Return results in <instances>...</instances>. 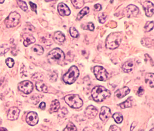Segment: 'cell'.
Listing matches in <instances>:
<instances>
[{
	"label": "cell",
	"instance_id": "cell-2",
	"mask_svg": "<svg viewBox=\"0 0 154 131\" xmlns=\"http://www.w3.org/2000/svg\"><path fill=\"white\" fill-rule=\"evenodd\" d=\"M122 34L120 32L110 34L106 40V46L107 49L114 50L120 45L122 40Z\"/></svg>",
	"mask_w": 154,
	"mask_h": 131
},
{
	"label": "cell",
	"instance_id": "cell-48",
	"mask_svg": "<svg viewBox=\"0 0 154 131\" xmlns=\"http://www.w3.org/2000/svg\"><path fill=\"white\" fill-rule=\"evenodd\" d=\"M2 122V120L1 119H0V125H1Z\"/></svg>",
	"mask_w": 154,
	"mask_h": 131
},
{
	"label": "cell",
	"instance_id": "cell-4",
	"mask_svg": "<svg viewBox=\"0 0 154 131\" xmlns=\"http://www.w3.org/2000/svg\"><path fill=\"white\" fill-rule=\"evenodd\" d=\"M80 73L78 68L75 66H72L69 69L68 71L63 75V80L66 84H73L77 80Z\"/></svg>",
	"mask_w": 154,
	"mask_h": 131
},
{
	"label": "cell",
	"instance_id": "cell-40",
	"mask_svg": "<svg viewBox=\"0 0 154 131\" xmlns=\"http://www.w3.org/2000/svg\"><path fill=\"white\" fill-rule=\"evenodd\" d=\"M144 90L143 89V87H140L137 90V94L139 96H142L143 94H144Z\"/></svg>",
	"mask_w": 154,
	"mask_h": 131
},
{
	"label": "cell",
	"instance_id": "cell-20",
	"mask_svg": "<svg viewBox=\"0 0 154 131\" xmlns=\"http://www.w3.org/2000/svg\"><path fill=\"white\" fill-rule=\"evenodd\" d=\"M154 75L153 73H147L145 75L146 84L151 88H154Z\"/></svg>",
	"mask_w": 154,
	"mask_h": 131
},
{
	"label": "cell",
	"instance_id": "cell-43",
	"mask_svg": "<svg viewBox=\"0 0 154 131\" xmlns=\"http://www.w3.org/2000/svg\"><path fill=\"white\" fill-rule=\"evenodd\" d=\"M45 107H46V104L44 102H41L39 106V108L42 110H44L45 108Z\"/></svg>",
	"mask_w": 154,
	"mask_h": 131
},
{
	"label": "cell",
	"instance_id": "cell-27",
	"mask_svg": "<svg viewBox=\"0 0 154 131\" xmlns=\"http://www.w3.org/2000/svg\"><path fill=\"white\" fill-rule=\"evenodd\" d=\"M114 120L116 123L118 124H120L122 122L123 120V117L122 114H120L119 113H115L112 116Z\"/></svg>",
	"mask_w": 154,
	"mask_h": 131
},
{
	"label": "cell",
	"instance_id": "cell-32",
	"mask_svg": "<svg viewBox=\"0 0 154 131\" xmlns=\"http://www.w3.org/2000/svg\"><path fill=\"white\" fill-rule=\"evenodd\" d=\"M70 35L73 38H77L79 37V33L75 27H71L69 29Z\"/></svg>",
	"mask_w": 154,
	"mask_h": 131
},
{
	"label": "cell",
	"instance_id": "cell-44",
	"mask_svg": "<svg viewBox=\"0 0 154 131\" xmlns=\"http://www.w3.org/2000/svg\"><path fill=\"white\" fill-rule=\"evenodd\" d=\"M83 131H94L92 128L90 127H87L86 128H84V130Z\"/></svg>",
	"mask_w": 154,
	"mask_h": 131
},
{
	"label": "cell",
	"instance_id": "cell-6",
	"mask_svg": "<svg viewBox=\"0 0 154 131\" xmlns=\"http://www.w3.org/2000/svg\"><path fill=\"white\" fill-rule=\"evenodd\" d=\"M20 16L19 14L16 12L11 13L8 17L4 21L5 25L8 28H11L16 26L19 23Z\"/></svg>",
	"mask_w": 154,
	"mask_h": 131
},
{
	"label": "cell",
	"instance_id": "cell-16",
	"mask_svg": "<svg viewBox=\"0 0 154 131\" xmlns=\"http://www.w3.org/2000/svg\"><path fill=\"white\" fill-rule=\"evenodd\" d=\"M130 92V89L127 87H124V88H121L117 90L115 92V96L119 99L124 97Z\"/></svg>",
	"mask_w": 154,
	"mask_h": 131
},
{
	"label": "cell",
	"instance_id": "cell-11",
	"mask_svg": "<svg viewBox=\"0 0 154 131\" xmlns=\"http://www.w3.org/2000/svg\"><path fill=\"white\" fill-rule=\"evenodd\" d=\"M26 122L28 125L34 126L38 123V117L36 112H30L26 117Z\"/></svg>",
	"mask_w": 154,
	"mask_h": 131
},
{
	"label": "cell",
	"instance_id": "cell-33",
	"mask_svg": "<svg viewBox=\"0 0 154 131\" xmlns=\"http://www.w3.org/2000/svg\"><path fill=\"white\" fill-rule=\"evenodd\" d=\"M153 28H154V21H153L147 22L144 26L145 30L147 32L150 31L152 30Z\"/></svg>",
	"mask_w": 154,
	"mask_h": 131
},
{
	"label": "cell",
	"instance_id": "cell-42",
	"mask_svg": "<svg viewBox=\"0 0 154 131\" xmlns=\"http://www.w3.org/2000/svg\"><path fill=\"white\" fill-rule=\"evenodd\" d=\"M137 122L136 121L133 122V123L131 124V126L130 131H133L134 128H135V127L137 126Z\"/></svg>",
	"mask_w": 154,
	"mask_h": 131
},
{
	"label": "cell",
	"instance_id": "cell-21",
	"mask_svg": "<svg viewBox=\"0 0 154 131\" xmlns=\"http://www.w3.org/2000/svg\"><path fill=\"white\" fill-rule=\"evenodd\" d=\"M60 108V104L59 101L55 100L52 101L50 108V112L51 113L57 112Z\"/></svg>",
	"mask_w": 154,
	"mask_h": 131
},
{
	"label": "cell",
	"instance_id": "cell-45",
	"mask_svg": "<svg viewBox=\"0 0 154 131\" xmlns=\"http://www.w3.org/2000/svg\"><path fill=\"white\" fill-rule=\"evenodd\" d=\"M4 82V78L0 77V87L2 85V83Z\"/></svg>",
	"mask_w": 154,
	"mask_h": 131
},
{
	"label": "cell",
	"instance_id": "cell-1",
	"mask_svg": "<svg viewBox=\"0 0 154 131\" xmlns=\"http://www.w3.org/2000/svg\"><path fill=\"white\" fill-rule=\"evenodd\" d=\"M91 95L93 99L96 102H102L111 95V93L107 89L102 86H96L92 91Z\"/></svg>",
	"mask_w": 154,
	"mask_h": 131
},
{
	"label": "cell",
	"instance_id": "cell-35",
	"mask_svg": "<svg viewBox=\"0 0 154 131\" xmlns=\"http://www.w3.org/2000/svg\"><path fill=\"white\" fill-rule=\"evenodd\" d=\"M106 17H107V16L105 15V14H104V13L100 14L99 16H98V20L100 23L103 24L104 22H105Z\"/></svg>",
	"mask_w": 154,
	"mask_h": 131
},
{
	"label": "cell",
	"instance_id": "cell-46",
	"mask_svg": "<svg viewBox=\"0 0 154 131\" xmlns=\"http://www.w3.org/2000/svg\"><path fill=\"white\" fill-rule=\"evenodd\" d=\"M0 131H8L7 129L4 127H1L0 128Z\"/></svg>",
	"mask_w": 154,
	"mask_h": 131
},
{
	"label": "cell",
	"instance_id": "cell-41",
	"mask_svg": "<svg viewBox=\"0 0 154 131\" xmlns=\"http://www.w3.org/2000/svg\"><path fill=\"white\" fill-rule=\"evenodd\" d=\"M94 9L96 11H100L102 9V7L100 4H95L94 5Z\"/></svg>",
	"mask_w": 154,
	"mask_h": 131
},
{
	"label": "cell",
	"instance_id": "cell-29",
	"mask_svg": "<svg viewBox=\"0 0 154 131\" xmlns=\"http://www.w3.org/2000/svg\"><path fill=\"white\" fill-rule=\"evenodd\" d=\"M63 131H77V128L73 123L69 122Z\"/></svg>",
	"mask_w": 154,
	"mask_h": 131
},
{
	"label": "cell",
	"instance_id": "cell-7",
	"mask_svg": "<svg viewBox=\"0 0 154 131\" xmlns=\"http://www.w3.org/2000/svg\"><path fill=\"white\" fill-rule=\"evenodd\" d=\"M94 73L96 79L99 81H105L107 80L108 73L106 70L101 66H95L94 69Z\"/></svg>",
	"mask_w": 154,
	"mask_h": 131
},
{
	"label": "cell",
	"instance_id": "cell-26",
	"mask_svg": "<svg viewBox=\"0 0 154 131\" xmlns=\"http://www.w3.org/2000/svg\"><path fill=\"white\" fill-rule=\"evenodd\" d=\"M119 106L122 109L130 107H131V98H128L125 101L122 102L121 104H119Z\"/></svg>",
	"mask_w": 154,
	"mask_h": 131
},
{
	"label": "cell",
	"instance_id": "cell-24",
	"mask_svg": "<svg viewBox=\"0 0 154 131\" xmlns=\"http://www.w3.org/2000/svg\"><path fill=\"white\" fill-rule=\"evenodd\" d=\"M32 50L33 52L39 56L43 55L44 52L43 47L39 45H35L34 46L32 47Z\"/></svg>",
	"mask_w": 154,
	"mask_h": 131
},
{
	"label": "cell",
	"instance_id": "cell-39",
	"mask_svg": "<svg viewBox=\"0 0 154 131\" xmlns=\"http://www.w3.org/2000/svg\"><path fill=\"white\" fill-rule=\"evenodd\" d=\"M109 131H121L120 128L116 126L115 125H112L110 126Z\"/></svg>",
	"mask_w": 154,
	"mask_h": 131
},
{
	"label": "cell",
	"instance_id": "cell-30",
	"mask_svg": "<svg viewBox=\"0 0 154 131\" xmlns=\"http://www.w3.org/2000/svg\"><path fill=\"white\" fill-rule=\"evenodd\" d=\"M9 50V47H8V45L3 44L0 46V56H3L5 55V53L8 51Z\"/></svg>",
	"mask_w": 154,
	"mask_h": 131
},
{
	"label": "cell",
	"instance_id": "cell-5",
	"mask_svg": "<svg viewBox=\"0 0 154 131\" xmlns=\"http://www.w3.org/2000/svg\"><path fill=\"white\" fill-rule=\"evenodd\" d=\"M65 102L73 108H79L83 105V101L77 94H69L64 98Z\"/></svg>",
	"mask_w": 154,
	"mask_h": 131
},
{
	"label": "cell",
	"instance_id": "cell-23",
	"mask_svg": "<svg viewBox=\"0 0 154 131\" xmlns=\"http://www.w3.org/2000/svg\"><path fill=\"white\" fill-rule=\"evenodd\" d=\"M89 13V8L88 7L84 8L81 11L77 14L76 20L77 21H80L85 16V15L88 14Z\"/></svg>",
	"mask_w": 154,
	"mask_h": 131
},
{
	"label": "cell",
	"instance_id": "cell-50",
	"mask_svg": "<svg viewBox=\"0 0 154 131\" xmlns=\"http://www.w3.org/2000/svg\"><path fill=\"white\" fill-rule=\"evenodd\" d=\"M143 131V130H140V131Z\"/></svg>",
	"mask_w": 154,
	"mask_h": 131
},
{
	"label": "cell",
	"instance_id": "cell-49",
	"mask_svg": "<svg viewBox=\"0 0 154 131\" xmlns=\"http://www.w3.org/2000/svg\"><path fill=\"white\" fill-rule=\"evenodd\" d=\"M149 131H154V128H152V129H151V130H150Z\"/></svg>",
	"mask_w": 154,
	"mask_h": 131
},
{
	"label": "cell",
	"instance_id": "cell-14",
	"mask_svg": "<svg viewBox=\"0 0 154 131\" xmlns=\"http://www.w3.org/2000/svg\"><path fill=\"white\" fill-rule=\"evenodd\" d=\"M98 111L97 108L94 106H88L85 109L84 113L85 116L88 118V119H94L96 117V115L98 114Z\"/></svg>",
	"mask_w": 154,
	"mask_h": 131
},
{
	"label": "cell",
	"instance_id": "cell-37",
	"mask_svg": "<svg viewBox=\"0 0 154 131\" xmlns=\"http://www.w3.org/2000/svg\"><path fill=\"white\" fill-rule=\"evenodd\" d=\"M67 113H68V111H67L66 108H63L62 109L60 110V113H59L58 115H59V117H61V118H63L66 114H67Z\"/></svg>",
	"mask_w": 154,
	"mask_h": 131
},
{
	"label": "cell",
	"instance_id": "cell-31",
	"mask_svg": "<svg viewBox=\"0 0 154 131\" xmlns=\"http://www.w3.org/2000/svg\"><path fill=\"white\" fill-rule=\"evenodd\" d=\"M17 4L19 7L24 11H26L28 9V7L25 2L22 1H17Z\"/></svg>",
	"mask_w": 154,
	"mask_h": 131
},
{
	"label": "cell",
	"instance_id": "cell-22",
	"mask_svg": "<svg viewBox=\"0 0 154 131\" xmlns=\"http://www.w3.org/2000/svg\"><path fill=\"white\" fill-rule=\"evenodd\" d=\"M36 87L37 90H38L39 92H43V93H47L48 92L47 90V87L46 85L43 82L40 81L38 82L36 84Z\"/></svg>",
	"mask_w": 154,
	"mask_h": 131
},
{
	"label": "cell",
	"instance_id": "cell-25",
	"mask_svg": "<svg viewBox=\"0 0 154 131\" xmlns=\"http://www.w3.org/2000/svg\"><path fill=\"white\" fill-rule=\"evenodd\" d=\"M82 28L84 30H89L93 31L94 29V25L93 22H88V23L83 24L82 25Z\"/></svg>",
	"mask_w": 154,
	"mask_h": 131
},
{
	"label": "cell",
	"instance_id": "cell-34",
	"mask_svg": "<svg viewBox=\"0 0 154 131\" xmlns=\"http://www.w3.org/2000/svg\"><path fill=\"white\" fill-rule=\"evenodd\" d=\"M6 63L8 68H13L14 64V60L11 58H8L6 59Z\"/></svg>",
	"mask_w": 154,
	"mask_h": 131
},
{
	"label": "cell",
	"instance_id": "cell-19",
	"mask_svg": "<svg viewBox=\"0 0 154 131\" xmlns=\"http://www.w3.org/2000/svg\"><path fill=\"white\" fill-rule=\"evenodd\" d=\"M134 66L135 65L132 61H128L123 65L122 66V69L125 73H130L133 70Z\"/></svg>",
	"mask_w": 154,
	"mask_h": 131
},
{
	"label": "cell",
	"instance_id": "cell-12",
	"mask_svg": "<svg viewBox=\"0 0 154 131\" xmlns=\"http://www.w3.org/2000/svg\"><path fill=\"white\" fill-rule=\"evenodd\" d=\"M20 110L16 107H12L10 108L7 114V118L10 120H15L19 116Z\"/></svg>",
	"mask_w": 154,
	"mask_h": 131
},
{
	"label": "cell",
	"instance_id": "cell-18",
	"mask_svg": "<svg viewBox=\"0 0 154 131\" xmlns=\"http://www.w3.org/2000/svg\"><path fill=\"white\" fill-rule=\"evenodd\" d=\"M53 39L55 43L58 44L62 43L65 40V35L63 33L60 31H57L54 34Z\"/></svg>",
	"mask_w": 154,
	"mask_h": 131
},
{
	"label": "cell",
	"instance_id": "cell-47",
	"mask_svg": "<svg viewBox=\"0 0 154 131\" xmlns=\"http://www.w3.org/2000/svg\"><path fill=\"white\" fill-rule=\"evenodd\" d=\"M4 2V0H2V1H0V3H3V2Z\"/></svg>",
	"mask_w": 154,
	"mask_h": 131
},
{
	"label": "cell",
	"instance_id": "cell-8",
	"mask_svg": "<svg viewBox=\"0 0 154 131\" xmlns=\"http://www.w3.org/2000/svg\"><path fill=\"white\" fill-rule=\"evenodd\" d=\"M18 89L24 94H28L33 91V84L29 81H23L18 84Z\"/></svg>",
	"mask_w": 154,
	"mask_h": 131
},
{
	"label": "cell",
	"instance_id": "cell-3",
	"mask_svg": "<svg viewBox=\"0 0 154 131\" xmlns=\"http://www.w3.org/2000/svg\"><path fill=\"white\" fill-rule=\"evenodd\" d=\"M48 61L51 64H60L65 59L64 52L59 48H55L51 51L47 56Z\"/></svg>",
	"mask_w": 154,
	"mask_h": 131
},
{
	"label": "cell",
	"instance_id": "cell-10",
	"mask_svg": "<svg viewBox=\"0 0 154 131\" xmlns=\"http://www.w3.org/2000/svg\"><path fill=\"white\" fill-rule=\"evenodd\" d=\"M145 14L147 17H152L154 14V4L148 1H142L141 2Z\"/></svg>",
	"mask_w": 154,
	"mask_h": 131
},
{
	"label": "cell",
	"instance_id": "cell-9",
	"mask_svg": "<svg viewBox=\"0 0 154 131\" xmlns=\"http://www.w3.org/2000/svg\"><path fill=\"white\" fill-rule=\"evenodd\" d=\"M139 10L138 7L135 5H128L124 10V14L128 18L136 17L139 14Z\"/></svg>",
	"mask_w": 154,
	"mask_h": 131
},
{
	"label": "cell",
	"instance_id": "cell-36",
	"mask_svg": "<svg viewBox=\"0 0 154 131\" xmlns=\"http://www.w3.org/2000/svg\"><path fill=\"white\" fill-rule=\"evenodd\" d=\"M57 79V75L55 72H53L50 75V81L51 82L56 81Z\"/></svg>",
	"mask_w": 154,
	"mask_h": 131
},
{
	"label": "cell",
	"instance_id": "cell-28",
	"mask_svg": "<svg viewBox=\"0 0 154 131\" xmlns=\"http://www.w3.org/2000/svg\"><path fill=\"white\" fill-rule=\"evenodd\" d=\"M71 2L73 4V6L77 9L81 8L84 4V1H73L72 0Z\"/></svg>",
	"mask_w": 154,
	"mask_h": 131
},
{
	"label": "cell",
	"instance_id": "cell-15",
	"mask_svg": "<svg viewBox=\"0 0 154 131\" xmlns=\"http://www.w3.org/2000/svg\"><path fill=\"white\" fill-rule=\"evenodd\" d=\"M57 10L60 15L62 16H68L71 13L69 8L63 2H61L58 4Z\"/></svg>",
	"mask_w": 154,
	"mask_h": 131
},
{
	"label": "cell",
	"instance_id": "cell-13",
	"mask_svg": "<svg viewBox=\"0 0 154 131\" xmlns=\"http://www.w3.org/2000/svg\"><path fill=\"white\" fill-rule=\"evenodd\" d=\"M111 116V113L110 108L106 107H102L101 108L100 118L101 121L103 122H106L107 121L108 119Z\"/></svg>",
	"mask_w": 154,
	"mask_h": 131
},
{
	"label": "cell",
	"instance_id": "cell-17",
	"mask_svg": "<svg viewBox=\"0 0 154 131\" xmlns=\"http://www.w3.org/2000/svg\"><path fill=\"white\" fill-rule=\"evenodd\" d=\"M24 39V45L27 46L32 44L34 43L35 42V39L32 34H25L23 35Z\"/></svg>",
	"mask_w": 154,
	"mask_h": 131
},
{
	"label": "cell",
	"instance_id": "cell-38",
	"mask_svg": "<svg viewBox=\"0 0 154 131\" xmlns=\"http://www.w3.org/2000/svg\"><path fill=\"white\" fill-rule=\"evenodd\" d=\"M29 4H30V7L31 8L33 12H35L36 14H37V6L35 3H33V2H29Z\"/></svg>",
	"mask_w": 154,
	"mask_h": 131
}]
</instances>
